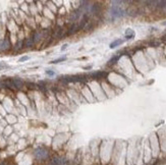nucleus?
<instances>
[{"label": "nucleus", "mask_w": 166, "mask_h": 165, "mask_svg": "<svg viewBox=\"0 0 166 165\" xmlns=\"http://www.w3.org/2000/svg\"><path fill=\"white\" fill-rule=\"evenodd\" d=\"M125 10L122 9L119 5H112L111 8H110V15H111L113 18H118V17H122L124 16Z\"/></svg>", "instance_id": "f257e3e1"}, {"label": "nucleus", "mask_w": 166, "mask_h": 165, "mask_svg": "<svg viewBox=\"0 0 166 165\" xmlns=\"http://www.w3.org/2000/svg\"><path fill=\"white\" fill-rule=\"evenodd\" d=\"M34 155L36 157V159L38 160H44V159H46L48 158L49 156V152L46 148H43V147H39L35 150L34 152Z\"/></svg>", "instance_id": "f03ea898"}, {"label": "nucleus", "mask_w": 166, "mask_h": 165, "mask_svg": "<svg viewBox=\"0 0 166 165\" xmlns=\"http://www.w3.org/2000/svg\"><path fill=\"white\" fill-rule=\"evenodd\" d=\"M83 12L81 11V9L80 8H76L74 10H72V11L69 13V20L72 21V24L76 23L79 19H81L83 17Z\"/></svg>", "instance_id": "7ed1b4c3"}, {"label": "nucleus", "mask_w": 166, "mask_h": 165, "mask_svg": "<svg viewBox=\"0 0 166 165\" xmlns=\"http://www.w3.org/2000/svg\"><path fill=\"white\" fill-rule=\"evenodd\" d=\"M49 165H67V160H66L64 157L55 156L50 160Z\"/></svg>", "instance_id": "20e7f679"}, {"label": "nucleus", "mask_w": 166, "mask_h": 165, "mask_svg": "<svg viewBox=\"0 0 166 165\" xmlns=\"http://www.w3.org/2000/svg\"><path fill=\"white\" fill-rule=\"evenodd\" d=\"M107 76V72L106 71H95V72H92L89 78L91 79H95V80H101V79H105Z\"/></svg>", "instance_id": "39448f33"}, {"label": "nucleus", "mask_w": 166, "mask_h": 165, "mask_svg": "<svg viewBox=\"0 0 166 165\" xmlns=\"http://www.w3.org/2000/svg\"><path fill=\"white\" fill-rule=\"evenodd\" d=\"M77 32H79V24L74 23V24H72V25L67 29V32H66V36L74 35L75 33H77Z\"/></svg>", "instance_id": "423d86ee"}, {"label": "nucleus", "mask_w": 166, "mask_h": 165, "mask_svg": "<svg viewBox=\"0 0 166 165\" xmlns=\"http://www.w3.org/2000/svg\"><path fill=\"white\" fill-rule=\"evenodd\" d=\"M101 11V5L99 3H94L91 5L90 14H99Z\"/></svg>", "instance_id": "0eeeda50"}, {"label": "nucleus", "mask_w": 166, "mask_h": 165, "mask_svg": "<svg viewBox=\"0 0 166 165\" xmlns=\"http://www.w3.org/2000/svg\"><path fill=\"white\" fill-rule=\"evenodd\" d=\"M10 48V42L9 40L6 38L2 41H0V50H8Z\"/></svg>", "instance_id": "6e6552de"}, {"label": "nucleus", "mask_w": 166, "mask_h": 165, "mask_svg": "<svg viewBox=\"0 0 166 165\" xmlns=\"http://www.w3.org/2000/svg\"><path fill=\"white\" fill-rule=\"evenodd\" d=\"M12 83L14 85V88L15 89H21L24 87V82L21 81L20 79H13L12 80Z\"/></svg>", "instance_id": "1a4fd4ad"}, {"label": "nucleus", "mask_w": 166, "mask_h": 165, "mask_svg": "<svg viewBox=\"0 0 166 165\" xmlns=\"http://www.w3.org/2000/svg\"><path fill=\"white\" fill-rule=\"evenodd\" d=\"M64 31H65V30H63L62 28H58V30L55 32V36H56V38H58V39H63V37L66 36V35L64 34Z\"/></svg>", "instance_id": "9d476101"}, {"label": "nucleus", "mask_w": 166, "mask_h": 165, "mask_svg": "<svg viewBox=\"0 0 166 165\" xmlns=\"http://www.w3.org/2000/svg\"><path fill=\"white\" fill-rule=\"evenodd\" d=\"M33 45H34V40H33V38H27L25 41H24V46L27 47V48H31Z\"/></svg>", "instance_id": "9b49d317"}, {"label": "nucleus", "mask_w": 166, "mask_h": 165, "mask_svg": "<svg viewBox=\"0 0 166 165\" xmlns=\"http://www.w3.org/2000/svg\"><path fill=\"white\" fill-rule=\"evenodd\" d=\"M122 43H123V40H122V39H117V40H115L114 42H112L111 44H110V48L113 49V48H115V47L121 45Z\"/></svg>", "instance_id": "f8f14e48"}, {"label": "nucleus", "mask_w": 166, "mask_h": 165, "mask_svg": "<svg viewBox=\"0 0 166 165\" xmlns=\"http://www.w3.org/2000/svg\"><path fill=\"white\" fill-rule=\"evenodd\" d=\"M120 56H121V55L118 53L117 55H114V56L111 58V59H110L109 61H108V64L109 65H112V64H114V63H116L118 60H119V58H120Z\"/></svg>", "instance_id": "ddd939ff"}, {"label": "nucleus", "mask_w": 166, "mask_h": 165, "mask_svg": "<svg viewBox=\"0 0 166 165\" xmlns=\"http://www.w3.org/2000/svg\"><path fill=\"white\" fill-rule=\"evenodd\" d=\"M3 85H4L6 88H8V89H11V90L15 89V88H14V85H13V83H12V80H11V81H10V80H6V81H4Z\"/></svg>", "instance_id": "4468645a"}, {"label": "nucleus", "mask_w": 166, "mask_h": 165, "mask_svg": "<svg viewBox=\"0 0 166 165\" xmlns=\"http://www.w3.org/2000/svg\"><path fill=\"white\" fill-rule=\"evenodd\" d=\"M32 38H33V40H34V43H37V42H39V41L41 40L42 34H41L40 32H36L35 34H34V36H33Z\"/></svg>", "instance_id": "2eb2a0df"}, {"label": "nucleus", "mask_w": 166, "mask_h": 165, "mask_svg": "<svg viewBox=\"0 0 166 165\" xmlns=\"http://www.w3.org/2000/svg\"><path fill=\"white\" fill-rule=\"evenodd\" d=\"M23 46H24V42L19 40V41H17V42H16V44L14 45L13 50H14V51H18V50H20L21 48H23Z\"/></svg>", "instance_id": "dca6fc26"}, {"label": "nucleus", "mask_w": 166, "mask_h": 165, "mask_svg": "<svg viewBox=\"0 0 166 165\" xmlns=\"http://www.w3.org/2000/svg\"><path fill=\"white\" fill-rule=\"evenodd\" d=\"M93 28H94V24L92 23V21H88V23L86 24V26H85V31H92L93 30Z\"/></svg>", "instance_id": "f3484780"}, {"label": "nucleus", "mask_w": 166, "mask_h": 165, "mask_svg": "<svg viewBox=\"0 0 166 165\" xmlns=\"http://www.w3.org/2000/svg\"><path fill=\"white\" fill-rule=\"evenodd\" d=\"M160 44H161L160 41H151V42H149L148 45L151 47H158V46H160Z\"/></svg>", "instance_id": "a211bd4d"}, {"label": "nucleus", "mask_w": 166, "mask_h": 165, "mask_svg": "<svg viewBox=\"0 0 166 165\" xmlns=\"http://www.w3.org/2000/svg\"><path fill=\"white\" fill-rule=\"evenodd\" d=\"M65 60H66V57H65V56H63V57H59V58H57V59H55V60L51 61L50 63H52V64H56V63H59V62L65 61Z\"/></svg>", "instance_id": "6ab92c4d"}, {"label": "nucleus", "mask_w": 166, "mask_h": 165, "mask_svg": "<svg viewBox=\"0 0 166 165\" xmlns=\"http://www.w3.org/2000/svg\"><path fill=\"white\" fill-rule=\"evenodd\" d=\"M30 59V57L29 56H23V57H21V58H19V62H24V61H27V60H29Z\"/></svg>", "instance_id": "aec40b11"}, {"label": "nucleus", "mask_w": 166, "mask_h": 165, "mask_svg": "<svg viewBox=\"0 0 166 165\" xmlns=\"http://www.w3.org/2000/svg\"><path fill=\"white\" fill-rule=\"evenodd\" d=\"M46 73H47L48 75H51V76L55 74V72H54L53 70H46Z\"/></svg>", "instance_id": "412c9836"}, {"label": "nucleus", "mask_w": 166, "mask_h": 165, "mask_svg": "<svg viewBox=\"0 0 166 165\" xmlns=\"http://www.w3.org/2000/svg\"><path fill=\"white\" fill-rule=\"evenodd\" d=\"M67 46H68L67 44H64V45L61 47V50H64V49H66V48H67Z\"/></svg>", "instance_id": "4be33fe9"}, {"label": "nucleus", "mask_w": 166, "mask_h": 165, "mask_svg": "<svg viewBox=\"0 0 166 165\" xmlns=\"http://www.w3.org/2000/svg\"><path fill=\"white\" fill-rule=\"evenodd\" d=\"M162 40H164V41H166V34L162 36Z\"/></svg>", "instance_id": "5701e85b"}, {"label": "nucleus", "mask_w": 166, "mask_h": 165, "mask_svg": "<svg viewBox=\"0 0 166 165\" xmlns=\"http://www.w3.org/2000/svg\"><path fill=\"white\" fill-rule=\"evenodd\" d=\"M2 85H3V83H2L1 81H0V88H1V87H2Z\"/></svg>", "instance_id": "b1692460"}, {"label": "nucleus", "mask_w": 166, "mask_h": 165, "mask_svg": "<svg viewBox=\"0 0 166 165\" xmlns=\"http://www.w3.org/2000/svg\"><path fill=\"white\" fill-rule=\"evenodd\" d=\"M163 25H164V26H166V21H165V23H163Z\"/></svg>", "instance_id": "393cba45"}, {"label": "nucleus", "mask_w": 166, "mask_h": 165, "mask_svg": "<svg viewBox=\"0 0 166 165\" xmlns=\"http://www.w3.org/2000/svg\"><path fill=\"white\" fill-rule=\"evenodd\" d=\"M0 66H1V64H0Z\"/></svg>", "instance_id": "a878e982"}]
</instances>
